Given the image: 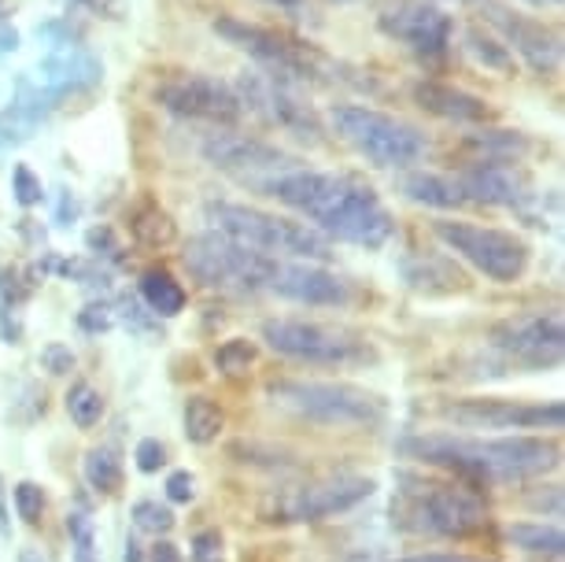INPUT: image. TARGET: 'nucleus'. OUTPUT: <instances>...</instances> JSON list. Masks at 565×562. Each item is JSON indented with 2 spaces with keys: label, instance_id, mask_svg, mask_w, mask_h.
<instances>
[{
  "label": "nucleus",
  "instance_id": "nucleus-1",
  "mask_svg": "<svg viewBox=\"0 0 565 562\" xmlns=\"http://www.w3.org/2000/svg\"><path fill=\"white\" fill-rule=\"evenodd\" d=\"M266 193L303 211L307 219H315L318 230H326L337 241H348V245L381 248L392 237V219L381 208V200L348 178L285 171L266 185Z\"/></svg>",
  "mask_w": 565,
  "mask_h": 562
},
{
  "label": "nucleus",
  "instance_id": "nucleus-2",
  "mask_svg": "<svg viewBox=\"0 0 565 562\" xmlns=\"http://www.w3.org/2000/svg\"><path fill=\"white\" fill-rule=\"evenodd\" d=\"M403 452L433 466H451L466 477H492V481H525V477L551 474L562 463L558 441L551 437H411Z\"/></svg>",
  "mask_w": 565,
  "mask_h": 562
},
{
  "label": "nucleus",
  "instance_id": "nucleus-3",
  "mask_svg": "<svg viewBox=\"0 0 565 562\" xmlns=\"http://www.w3.org/2000/svg\"><path fill=\"white\" fill-rule=\"evenodd\" d=\"M207 219L215 222L222 237H230L241 248L259 252V256H292V259H318V263L333 256V245L322 237V230L303 226V222L292 219L266 215L259 208L211 204Z\"/></svg>",
  "mask_w": 565,
  "mask_h": 562
},
{
  "label": "nucleus",
  "instance_id": "nucleus-4",
  "mask_svg": "<svg viewBox=\"0 0 565 562\" xmlns=\"http://www.w3.org/2000/svg\"><path fill=\"white\" fill-rule=\"evenodd\" d=\"M266 396L274 407L322 426H377L385 418V400L344 381H274Z\"/></svg>",
  "mask_w": 565,
  "mask_h": 562
},
{
  "label": "nucleus",
  "instance_id": "nucleus-5",
  "mask_svg": "<svg viewBox=\"0 0 565 562\" xmlns=\"http://www.w3.org/2000/svg\"><path fill=\"white\" fill-rule=\"evenodd\" d=\"M377 481L359 474H333V477H315V481L289 485L277 489L263 500L266 522H322L329 515H344L362 500H370Z\"/></svg>",
  "mask_w": 565,
  "mask_h": 562
},
{
  "label": "nucleus",
  "instance_id": "nucleus-6",
  "mask_svg": "<svg viewBox=\"0 0 565 562\" xmlns=\"http://www.w3.org/2000/svg\"><path fill=\"white\" fill-rule=\"evenodd\" d=\"M333 126L348 145H355L377 167H407L425 152V137L411 123L385 112L348 104V108L333 112Z\"/></svg>",
  "mask_w": 565,
  "mask_h": 562
},
{
  "label": "nucleus",
  "instance_id": "nucleus-7",
  "mask_svg": "<svg viewBox=\"0 0 565 562\" xmlns=\"http://www.w3.org/2000/svg\"><path fill=\"white\" fill-rule=\"evenodd\" d=\"M185 267L207 289L252 293V289H266V278L274 271V256H259L252 248L233 245L222 233H204V237L189 241Z\"/></svg>",
  "mask_w": 565,
  "mask_h": 562
},
{
  "label": "nucleus",
  "instance_id": "nucleus-8",
  "mask_svg": "<svg viewBox=\"0 0 565 562\" xmlns=\"http://www.w3.org/2000/svg\"><path fill=\"white\" fill-rule=\"evenodd\" d=\"M433 233L455 252L458 259H466L469 267H477L492 282H518L529 267V245L507 230L444 219V222H436Z\"/></svg>",
  "mask_w": 565,
  "mask_h": 562
},
{
  "label": "nucleus",
  "instance_id": "nucleus-9",
  "mask_svg": "<svg viewBox=\"0 0 565 562\" xmlns=\"http://www.w3.org/2000/svg\"><path fill=\"white\" fill-rule=\"evenodd\" d=\"M263 341L274 348L277 356L300 359V363H351L359 356V344L329 326L303 322V318H270L263 322Z\"/></svg>",
  "mask_w": 565,
  "mask_h": 562
},
{
  "label": "nucleus",
  "instance_id": "nucleus-10",
  "mask_svg": "<svg viewBox=\"0 0 565 562\" xmlns=\"http://www.w3.org/2000/svg\"><path fill=\"white\" fill-rule=\"evenodd\" d=\"M492 344L518 363L529 367H558L565 348V326L558 311H536L507 318L492 330Z\"/></svg>",
  "mask_w": 565,
  "mask_h": 562
},
{
  "label": "nucleus",
  "instance_id": "nucleus-11",
  "mask_svg": "<svg viewBox=\"0 0 565 562\" xmlns=\"http://www.w3.org/2000/svg\"><path fill=\"white\" fill-rule=\"evenodd\" d=\"M455 426L466 430H562L565 407L551 404H514V400H458L444 407Z\"/></svg>",
  "mask_w": 565,
  "mask_h": 562
},
{
  "label": "nucleus",
  "instance_id": "nucleus-12",
  "mask_svg": "<svg viewBox=\"0 0 565 562\" xmlns=\"http://www.w3.org/2000/svg\"><path fill=\"white\" fill-rule=\"evenodd\" d=\"M156 100L167 112L185 115V119H204V123H237L241 100L233 97L230 86H222L215 78H174L167 86L156 89Z\"/></svg>",
  "mask_w": 565,
  "mask_h": 562
},
{
  "label": "nucleus",
  "instance_id": "nucleus-13",
  "mask_svg": "<svg viewBox=\"0 0 565 562\" xmlns=\"http://www.w3.org/2000/svg\"><path fill=\"white\" fill-rule=\"evenodd\" d=\"M414 515L422 518V529L440 537H469L488 522L484 503L473 492L455 489V485H433L429 492H422Z\"/></svg>",
  "mask_w": 565,
  "mask_h": 562
},
{
  "label": "nucleus",
  "instance_id": "nucleus-14",
  "mask_svg": "<svg viewBox=\"0 0 565 562\" xmlns=\"http://www.w3.org/2000/svg\"><path fill=\"white\" fill-rule=\"evenodd\" d=\"M266 289L296 304L311 307H337L348 300V282L340 274H329L315 263H281L274 259V271L266 278Z\"/></svg>",
  "mask_w": 565,
  "mask_h": 562
},
{
  "label": "nucleus",
  "instance_id": "nucleus-15",
  "mask_svg": "<svg viewBox=\"0 0 565 562\" xmlns=\"http://www.w3.org/2000/svg\"><path fill=\"white\" fill-rule=\"evenodd\" d=\"M215 30L226 41H233L237 49L252 52V56L259 60L266 71H274V78H296V74H303V56H300V52H296L289 41H281L277 34H270V30L241 23V19H230V15L215 19Z\"/></svg>",
  "mask_w": 565,
  "mask_h": 562
},
{
  "label": "nucleus",
  "instance_id": "nucleus-16",
  "mask_svg": "<svg viewBox=\"0 0 565 562\" xmlns=\"http://www.w3.org/2000/svg\"><path fill=\"white\" fill-rule=\"evenodd\" d=\"M204 156L211 167L241 178H248V171H281V167H289V156L244 134H211L204 141Z\"/></svg>",
  "mask_w": 565,
  "mask_h": 562
},
{
  "label": "nucleus",
  "instance_id": "nucleus-17",
  "mask_svg": "<svg viewBox=\"0 0 565 562\" xmlns=\"http://www.w3.org/2000/svg\"><path fill=\"white\" fill-rule=\"evenodd\" d=\"M381 30L418 52H440L451 38V19L433 4H399L381 15Z\"/></svg>",
  "mask_w": 565,
  "mask_h": 562
},
{
  "label": "nucleus",
  "instance_id": "nucleus-18",
  "mask_svg": "<svg viewBox=\"0 0 565 562\" xmlns=\"http://www.w3.org/2000/svg\"><path fill=\"white\" fill-rule=\"evenodd\" d=\"M481 8H484V19L492 26H499L503 34L514 41L518 52L525 56V63L532 71H540V74H551L554 67H558V60H562V45H558V38L547 34L543 26L536 23H525V19H518V15H510L507 8H499L495 0H481Z\"/></svg>",
  "mask_w": 565,
  "mask_h": 562
},
{
  "label": "nucleus",
  "instance_id": "nucleus-19",
  "mask_svg": "<svg viewBox=\"0 0 565 562\" xmlns=\"http://www.w3.org/2000/svg\"><path fill=\"white\" fill-rule=\"evenodd\" d=\"M462 193L466 200H484V204H503V208H518L525 204V178H521L514 167L503 163H477L473 171L462 174Z\"/></svg>",
  "mask_w": 565,
  "mask_h": 562
},
{
  "label": "nucleus",
  "instance_id": "nucleus-20",
  "mask_svg": "<svg viewBox=\"0 0 565 562\" xmlns=\"http://www.w3.org/2000/svg\"><path fill=\"white\" fill-rule=\"evenodd\" d=\"M414 100L429 115H440V119H451V123H484L488 115H492L481 97H473V93H466V89H455V86H444V82H418V86H414Z\"/></svg>",
  "mask_w": 565,
  "mask_h": 562
},
{
  "label": "nucleus",
  "instance_id": "nucleus-21",
  "mask_svg": "<svg viewBox=\"0 0 565 562\" xmlns=\"http://www.w3.org/2000/svg\"><path fill=\"white\" fill-rule=\"evenodd\" d=\"M38 74H41V86L56 97V93H67L74 86H89V82H97L100 63L71 45V49H63V52H56V56H49L45 63H41Z\"/></svg>",
  "mask_w": 565,
  "mask_h": 562
},
{
  "label": "nucleus",
  "instance_id": "nucleus-22",
  "mask_svg": "<svg viewBox=\"0 0 565 562\" xmlns=\"http://www.w3.org/2000/svg\"><path fill=\"white\" fill-rule=\"evenodd\" d=\"M403 193H407L414 204H429V208H462L466 204V193L462 185L451 182V178H440V174H425V171H414L407 174L403 182Z\"/></svg>",
  "mask_w": 565,
  "mask_h": 562
},
{
  "label": "nucleus",
  "instance_id": "nucleus-23",
  "mask_svg": "<svg viewBox=\"0 0 565 562\" xmlns=\"http://www.w3.org/2000/svg\"><path fill=\"white\" fill-rule=\"evenodd\" d=\"M141 296L159 318H174V315L185 311V289L174 282V274L170 271H145Z\"/></svg>",
  "mask_w": 565,
  "mask_h": 562
},
{
  "label": "nucleus",
  "instance_id": "nucleus-24",
  "mask_svg": "<svg viewBox=\"0 0 565 562\" xmlns=\"http://www.w3.org/2000/svg\"><path fill=\"white\" fill-rule=\"evenodd\" d=\"M222 430H226V415H222V407L215 400L207 396H189L185 404V437L193 444H211L222 437Z\"/></svg>",
  "mask_w": 565,
  "mask_h": 562
},
{
  "label": "nucleus",
  "instance_id": "nucleus-25",
  "mask_svg": "<svg viewBox=\"0 0 565 562\" xmlns=\"http://www.w3.org/2000/svg\"><path fill=\"white\" fill-rule=\"evenodd\" d=\"M82 474H85V481H89V489H97L104 496L122 489V463L111 448H93L85 455Z\"/></svg>",
  "mask_w": 565,
  "mask_h": 562
},
{
  "label": "nucleus",
  "instance_id": "nucleus-26",
  "mask_svg": "<svg viewBox=\"0 0 565 562\" xmlns=\"http://www.w3.org/2000/svg\"><path fill=\"white\" fill-rule=\"evenodd\" d=\"M510 544L525 548V551H540V555H554L558 559L565 551V537L558 526H543V522H521L507 529Z\"/></svg>",
  "mask_w": 565,
  "mask_h": 562
},
{
  "label": "nucleus",
  "instance_id": "nucleus-27",
  "mask_svg": "<svg viewBox=\"0 0 565 562\" xmlns=\"http://www.w3.org/2000/svg\"><path fill=\"white\" fill-rule=\"evenodd\" d=\"M130 226H134V237L141 241V245H148V248H167L170 241L178 237L174 219H170L163 208H141L134 215Z\"/></svg>",
  "mask_w": 565,
  "mask_h": 562
},
{
  "label": "nucleus",
  "instance_id": "nucleus-28",
  "mask_svg": "<svg viewBox=\"0 0 565 562\" xmlns=\"http://www.w3.org/2000/svg\"><path fill=\"white\" fill-rule=\"evenodd\" d=\"M466 49H469V56H473L477 63H484L488 71L514 74V52H510L507 45H499L495 38H488L484 30L469 26L466 30Z\"/></svg>",
  "mask_w": 565,
  "mask_h": 562
},
{
  "label": "nucleus",
  "instance_id": "nucleus-29",
  "mask_svg": "<svg viewBox=\"0 0 565 562\" xmlns=\"http://www.w3.org/2000/svg\"><path fill=\"white\" fill-rule=\"evenodd\" d=\"M67 415L78 430H93L104 418V396L89 381H78V385L67 392Z\"/></svg>",
  "mask_w": 565,
  "mask_h": 562
},
{
  "label": "nucleus",
  "instance_id": "nucleus-30",
  "mask_svg": "<svg viewBox=\"0 0 565 562\" xmlns=\"http://www.w3.org/2000/svg\"><path fill=\"white\" fill-rule=\"evenodd\" d=\"M255 363V344L248 337H233L215 352V367L222 370L226 378H244Z\"/></svg>",
  "mask_w": 565,
  "mask_h": 562
},
{
  "label": "nucleus",
  "instance_id": "nucleus-31",
  "mask_svg": "<svg viewBox=\"0 0 565 562\" xmlns=\"http://www.w3.org/2000/svg\"><path fill=\"white\" fill-rule=\"evenodd\" d=\"M67 533L74 544V562H97V529L85 515L67 518Z\"/></svg>",
  "mask_w": 565,
  "mask_h": 562
},
{
  "label": "nucleus",
  "instance_id": "nucleus-32",
  "mask_svg": "<svg viewBox=\"0 0 565 562\" xmlns=\"http://www.w3.org/2000/svg\"><path fill=\"white\" fill-rule=\"evenodd\" d=\"M12 500H15V515L23 518L26 526H38L41 522V515H45V489H41V485L19 481L15 492H12Z\"/></svg>",
  "mask_w": 565,
  "mask_h": 562
},
{
  "label": "nucleus",
  "instance_id": "nucleus-33",
  "mask_svg": "<svg viewBox=\"0 0 565 562\" xmlns=\"http://www.w3.org/2000/svg\"><path fill=\"white\" fill-rule=\"evenodd\" d=\"M134 522L137 529H145V533H170L174 529V511L170 507H159L156 500H141L134 503Z\"/></svg>",
  "mask_w": 565,
  "mask_h": 562
},
{
  "label": "nucleus",
  "instance_id": "nucleus-34",
  "mask_svg": "<svg viewBox=\"0 0 565 562\" xmlns=\"http://www.w3.org/2000/svg\"><path fill=\"white\" fill-rule=\"evenodd\" d=\"M41 367H45L49 374H56V378L71 374V370H74V352H71L67 344L52 341V344L41 348Z\"/></svg>",
  "mask_w": 565,
  "mask_h": 562
},
{
  "label": "nucleus",
  "instance_id": "nucleus-35",
  "mask_svg": "<svg viewBox=\"0 0 565 562\" xmlns=\"http://www.w3.org/2000/svg\"><path fill=\"white\" fill-rule=\"evenodd\" d=\"M134 459H137V466H141L145 474H156V470H163V466H167V448L156 437H145L141 444H137Z\"/></svg>",
  "mask_w": 565,
  "mask_h": 562
},
{
  "label": "nucleus",
  "instance_id": "nucleus-36",
  "mask_svg": "<svg viewBox=\"0 0 565 562\" xmlns=\"http://www.w3.org/2000/svg\"><path fill=\"white\" fill-rule=\"evenodd\" d=\"M12 182H15L12 193H15V200H19V204H23V208L38 204V200H41V182L34 178V171H30V167L19 163V167H15V178H12Z\"/></svg>",
  "mask_w": 565,
  "mask_h": 562
},
{
  "label": "nucleus",
  "instance_id": "nucleus-37",
  "mask_svg": "<svg viewBox=\"0 0 565 562\" xmlns=\"http://www.w3.org/2000/svg\"><path fill=\"white\" fill-rule=\"evenodd\" d=\"M193 496H196V481H193V474H189V470H174L167 477V500L193 503Z\"/></svg>",
  "mask_w": 565,
  "mask_h": 562
},
{
  "label": "nucleus",
  "instance_id": "nucleus-38",
  "mask_svg": "<svg viewBox=\"0 0 565 562\" xmlns=\"http://www.w3.org/2000/svg\"><path fill=\"white\" fill-rule=\"evenodd\" d=\"M193 559L196 562H222V537L215 533V529H207V533H196Z\"/></svg>",
  "mask_w": 565,
  "mask_h": 562
},
{
  "label": "nucleus",
  "instance_id": "nucleus-39",
  "mask_svg": "<svg viewBox=\"0 0 565 562\" xmlns=\"http://www.w3.org/2000/svg\"><path fill=\"white\" fill-rule=\"evenodd\" d=\"M82 326L89 333H97V330H108L111 326V315H108V307H85V315H82Z\"/></svg>",
  "mask_w": 565,
  "mask_h": 562
},
{
  "label": "nucleus",
  "instance_id": "nucleus-40",
  "mask_svg": "<svg viewBox=\"0 0 565 562\" xmlns=\"http://www.w3.org/2000/svg\"><path fill=\"white\" fill-rule=\"evenodd\" d=\"M85 241H89V248H93V252L108 248V252H104V256H115V252H119V245H115V237H111V230H108V226L89 230V237H85Z\"/></svg>",
  "mask_w": 565,
  "mask_h": 562
},
{
  "label": "nucleus",
  "instance_id": "nucleus-41",
  "mask_svg": "<svg viewBox=\"0 0 565 562\" xmlns=\"http://www.w3.org/2000/svg\"><path fill=\"white\" fill-rule=\"evenodd\" d=\"M148 559H152V562H181L178 548L170 544V540H156L152 551H148Z\"/></svg>",
  "mask_w": 565,
  "mask_h": 562
},
{
  "label": "nucleus",
  "instance_id": "nucleus-42",
  "mask_svg": "<svg viewBox=\"0 0 565 562\" xmlns=\"http://www.w3.org/2000/svg\"><path fill=\"white\" fill-rule=\"evenodd\" d=\"M15 41H19V34L12 26H0V52H8V49H15Z\"/></svg>",
  "mask_w": 565,
  "mask_h": 562
},
{
  "label": "nucleus",
  "instance_id": "nucleus-43",
  "mask_svg": "<svg viewBox=\"0 0 565 562\" xmlns=\"http://www.w3.org/2000/svg\"><path fill=\"white\" fill-rule=\"evenodd\" d=\"M407 562H469V559H451V555H425V559H407Z\"/></svg>",
  "mask_w": 565,
  "mask_h": 562
},
{
  "label": "nucleus",
  "instance_id": "nucleus-44",
  "mask_svg": "<svg viewBox=\"0 0 565 562\" xmlns=\"http://www.w3.org/2000/svg\"><path fill=\"white\" fill-rule=\"evenodd\" d=\"M126 562H141V551H137L134 540H130V544H126Z\"/></svg>",
  "mask_w": 565,
  "mask_h": 562
},
{
  "label": "nucleus",
  "instance_id": "nucleus-45",
  "mask_svg": "<svg viewBox=\"0 0 565 562\" xmlns=\"http://www.w3.org/2000/svg\"><path fill=\"white\" fill-rule=\"evenodd\" d=\"M525 4H536V8H547V4H558V0H525Z\"/></svg>",
  "mask_w": 565,
  "mask_h": 562
}]
</instances>
